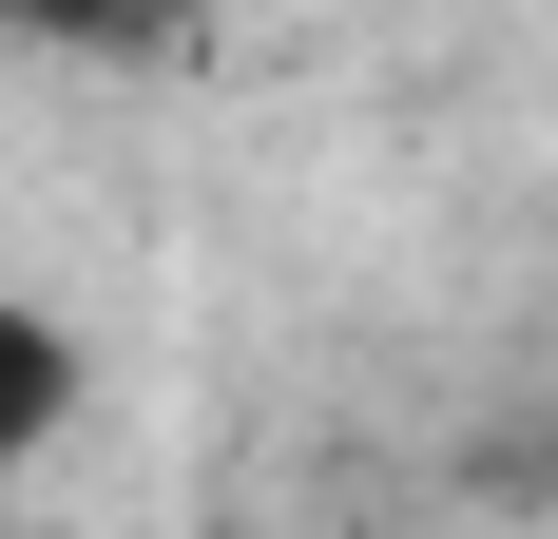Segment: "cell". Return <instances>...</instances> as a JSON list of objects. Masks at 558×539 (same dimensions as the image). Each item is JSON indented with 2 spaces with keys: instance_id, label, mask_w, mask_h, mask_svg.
<instances>
[{
  "instance_id": "6da1fadb",
  "label": "cell",
  "mask_w": 558,
  "mask_h": 539,
  "mask_svg": "<svg viewBox=\"0 0 558 539\" xmlns=\"http://www.w3.org/2000/svg\"><path fill=\"white\" fill-rule=\"evenodd\" d=\"M58 405H77V347H58L39 309H0V482L58 443Z\"/></svg>"
}]
</instances>
